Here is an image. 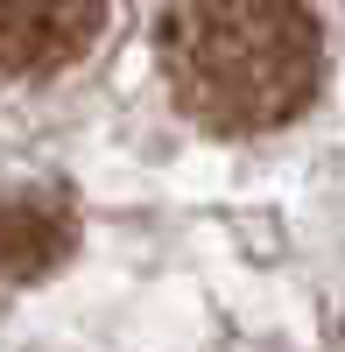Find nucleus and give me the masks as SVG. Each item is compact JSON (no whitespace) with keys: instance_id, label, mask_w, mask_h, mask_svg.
<instances>
[{"instance_id":"obj_1","label":"nucleus","mask_w":345,"mask_h":352,"mask_svg":"<svg viewBox=\"0 0 345 352\" xmlns=\"http://www.w3.org/2000/svg\"><path fill=\"white\" fill-rule=\"evenodd\" d=\"M155 56L205 134L289 127L324 85V28L303 0H177Z\"/></svg>"},{"instance_id":"obj_2","label":"nucleus","mask_w":345,"mask_h":352,"mask_svg":"<svg viewBox=\"0 0 345 352\" xmlns=\"http://www.w3.org/2000/svg\"><path fill=\"white\" fill-rule=\"evenodd\" d=\"M106 28V0H0V85L56 78Z\"/></svg>"},{"instance_id":"obj_3","label":"nucleus","mask_w":345,"mask_h":352,"mask_svg":"<svg viewBox=\"0 0 345 352\" xmlns=\"http://www.w3.org/2000/svg\"><path fill=\"white\" fill-rule=\"evenodd\" d=\"M78 247V204L49 184H28L0 197V275L36 282L49 268H64Z\"/></svg>"}]
</instances>
